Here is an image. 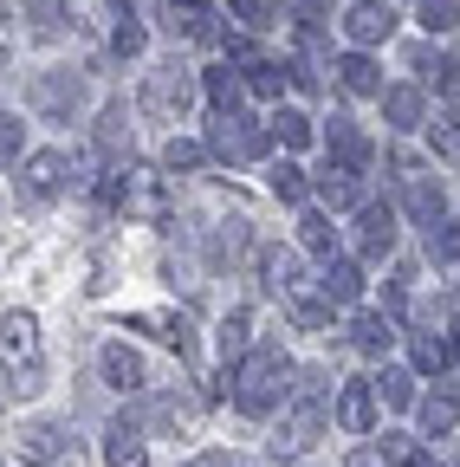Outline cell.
Returning <instances> with one entry per match:
<instances>
[{
    "mask_svg": "<svg viewBox=\"0 0 460 467\" xmlns=\"http://www.w3.org/2000/svg\"><path fill=\"white\" fill-rule=\"evenodd\" d=\"M285 377H292L285 350H279V344H253V350H247V364L234 370V402L247 409V416H272V409L285 402V389H292Z\"/></svg>",
    "mask_w": 460,
    "mask_h": 467,
    "instance_id": "obj_1",
    "label": "cell"
},
{
    "mask_svg": "<svg viewBox=\"0 0 460 467\" xmlns=\"http://www.w3.org/2000/svg\"><path fill=\"white\" fill-rule=\"evenodd\" d=\"M324 422H331V409H324V370H305L299 377V402L285 409V422H279V435L266 441L279 461H299L318 435H324Z\"/></svg>",
    "mask_w": 460,
    "mask_h": 467,
    "instance_id": "obj_2",
    "label": "cell"
},
{
    "mask_svg": "<svg viewBox=\"0 0 460 467\" xmlns=\"http://www.w3.org/2000/svg\"><path fill=\"white\" fill-rule=\"evenodd\" d=\"M0 370L14 377V389H39L46 358H39V318L33 312H7V318H0Z\"/></svg>",
    "mask_w": 460,
    "mask_h": 467,
    "instance_id": "obj_3",
    "label": "cell"
},
{
    "mask_svg": "<svg viewBox=\"0 0 460 467\" xmlns=\"http://www.w3.org/2000/svg\"><path fill=\"white\" fill-rule=\"evenodd\" d=\"M266 143H272V124H253V117H240V110H214L208 156H220V162H253V156H266Z\"/></svg>",
    "mask_w": 460,
    "mask_h": 467,
    "instance_id": "obj_4",
    "label": "cell"
},
{
    "mask_svg": "<svg viewBox=\"0 0 460 467\" xmlns=\"http://www.w3.org/2000/svg\"><path fill=\"white\" fill-rule=\"evenodd\" d=\"M395 175H402V202H409V214L422 221V227H434L441 221V182L422 169V156H409V150H395Z\"/></svg>",
    "mask_w": 460,
    "mask_h": 467,
    "instance_id": "obj_5",
    "label": "cell"
},
{
    "mask_svg": "<svg viewBox=\"0 0 460 467\" xmlns=\"http://www.w3.org/2000/svg\"><path fill=\"white\" fill-rule=\"evenodd\" d=\"M189 104H195V78L189 72H176V66L149 72V85H143V110L149 117H182Z\"/></svg>",
    "mask_w": 460,
    "mask_h": 467,
    "instance_id": "obj_6",
    "label": "cell"
},
{
    "mask_svg": "<svg viewBox=\"0 0 460 467\" xmlns=\"http://www.w3.org/2000/svg\"><path fill=\"white\" fill-rule=\"evenodd\" d=\"M124 214H143V221H162L169 214V195H162V175L156 169H124V195H118Z\"/></svg>",
    "mask_w": 460,
    "mask_h": 467,
    "instance_id": "obj_7",
    "label": "cell"
},
{
    "mask_svg": "<svg viewBox=\"0 0 460 467\" xmlns=\"http://www.w3.org/2000/svg\"><path fill=\"white\" fill-rule=\"evenodd\" d=\"M33 104H39L46 117H66V124H72V110L85 104L78 72H39V78H33Z\"/></svg>",
    "mask_w": 460,
    "mask_h": 467,
    "instance_id": "obj_8",
    "label": "cell"
},
{
    "mask_svg": "<svg viewBox=\"0 0 460 467\" xmlns=\"http://www.w3.org/2000/svg\"><path fill=\"white\" fill-rule=\"evenodd\" d=\"M97 370H104V383L118 389V396L149 389V370H143V358H137L130 344H104V350H97Z\"/></svg>",
    "mask_w": 460,
    "mask_h": 467,
    "instance_id": "obj_9",
    "label": "cell"
},
{
    "mask_svg": "<svg viewBox=\"0 0 460 467\" xmlns=\"http://www.w3.org/2000/svg\"><path fill=\"white\" fill-rule=\"evenodd\" d=\"M66 454H72L66 422H26L20 429V461L26 467H52V461H66Z\"/></svg>",
    "mask_w": 460,
    "mask_h": 467,
    "instance_id": "obj_10",
    "label": "cell"
},
{
    "mask_svg": "<svg viewBox=\"0 0 460 467\" xmlns=\"http://www.w3.org/2000/svg\"><path fill=\"white\" fill-rule=\"evenodd\" d=\"M343 33H351V46H383L395 33V7L389 0H357V7L343 14Z\"/></svg>",
    "mask_w": 460,
    "mask_h": 467,
    "instance_id": "obj_11",
    "label": "cell"
},
{
    "mask_svg": "<svg viewBox=\"0 0 460 467\" xmlns=\"http://www.w3.org/2000/svg\"><path fill=\"white\" fill-rule=\"evenodd\" d=\"M72 182V162L59 156V150H39V156H26V202H52V195H59Z\"/></svg>",
    "mask_w": 460,
    "mask_h": 467,
    "instance_id": "obj_12",
    "label": "cell"
},
{
    "mask_svg": "<svg viewBox=\"0 0 460 467\" xmlns=\"http://www.w3.org/2000/svg\"><path fill=\"white\" fill-rule=\"evenodd\" d=\"M318 195H324L331 208H363V202H370V195H363V169L331 156V162L318 169Z\"/></svg>",
    "mask_w": 460,
    "mask_h": 467,
    "instance_id": "obj_13",
    "label": "cell"
},
{
    "mask_svg": "<svg viewBox=\"0 0 460 467\" xmlns=\"http://www.w3.org/2000/svg\"><path fill=\"white\" fill-rule=\"evenodd\" d=\"M357 247H363V260H383L395 247V208L389 202H363L357 208Z\"/></svg>",
    "mask_w": 460,
    "mask_h": 467,
    "instance_id": "obj_14",
    "label": "cell"
},
{
    "mask_svg": "<svg viewBox=\"0 0 460 467\" xmlns=\"http://www.w3.org/2000/svg\"><path fill=\"white\" fill-rule=\"evenodd\" d=\"M370 422H376V383H343L337 389V429L343 435H370Z\"/></svg>",
    "mask_w": 460,
    "mask_h": 467,
    "instance_id": "obj_15",
    "label": "cell"
},
{
    "mask_svg": "<svg viewBox=\"0 0 460 467\" xmlns=\"http://www.w3.org/2000/svg\"><path fill=\"white\" fill-rule=\"evenodd\" d=\"M318 292H324V306H357L363 299V266L357 260H331L318 273Z\"/></svg>",
    "mask_w": 460,
    "mask_h": 467,
    "instance_id": "obj_16",
    "label": "cell"
},
{
    "mask_svg": "<svg viewBox=\"0 0 460 467\" xmlns=\"http://www.w3.org/2000/svg\"><path fill=\"white\" fill-rule=\"evenodd\" d=\"M331 72H337V85H343V91H351V98H383V91H389L370 52H351V58H337V66H331Z\"/></svg>",
    "mask_w": 460,
    "mask_h": 467,
    "instance_id": "obj_17",
    "label": "cell"
},
{
    "mask_svg": "<svg viewBox=\"0 0 460 467\" xmlns=\"http://www.w3.org/2000/svg\"><path fill=\"white\" fill-rule=\"evenodd\" d=\"M324 143H331V156H337V162H357V169H370V156H376V150H370V137L351 124V117H331Z\"/></svg>",
    "mask_w": 460,
    "mask_h": 467,
    "instance_id": "obj_18",
    "label": "cell"
},
{
    "mask_svg": "<svg viewBox=\"0 0 460 467\" xmlns=\"http://www.w3.org/2000/svg\"><path fill=\"white\" fill-rule=\"evenodd\" d=\"M383 117L395 130H422V91L415 85H389L383 91Z\"/></svg>",
    "mask_w": 460,
    "mask_h": 467,
    "instance_id": "obj_19",
    "label": "cell"
},
{
    "mask_svg": "<svg viewBox=\"0 0 460 467\" xmlns=\"http://www.w3.org/2000/svg\"><path fill=\"white\" fill-rule=\"evenodd\" d=\"M247 350H253V318H247V312H227V318H220V364L240 370Z\"/></svg>",
    "mask_w": 460,
    "mask_h": 467,
    "instance_id": "obj_20",
    "label": "cell"
},
{
    "mask_svg": "<svg viewBox=\"0 0 460 467\" xmlns=\"http://www.w3.org/2000/svg\"><path fill=\"white\" fill-rule=\"evenodd\" d=\"M110 46H118L124 58H137V52H143V20H137L130 0H110Z\"/></svg>",
    "mask_w": 460,
    "mask_h": 467,
    "instance_id": "obj_21",
    "label": "cell"
},
{
    "mask_svg": "<svg viewBox=\"0 0 460 467\" xmlns=\"http://www.w3.org/2000/svg\"><path fill=\"white\" fill-rule=\"evenodd\" d=\"M260 273H266L272 292H285V299H299V285H305V279H299V254H279V247L260 254Z\"/></svg>",
    "mask_w": 460,
    "mask_h": 467,
    "instance_id": "obj_22",
    "label": "cell"
},
{
    "mask_svg": "<svg viewBox=\"0 0 460 467\" xmlns=\"http://www.w3.org/2000/svg\"><path fill=\"white\" fill-rule=\"evenodd\" d=\"M422 429H428V435H454V429H460V396H454V389L422 396Z\"/></svg>",
    "mask_w": 460,
    "mask_h": 467,
    "instance_id": "obj_23",
    "label": "cell"
},
{
    "mask_svg": "<svg viewBox=\"0 0 460 467\" xmlns=\"http://www.w3.org/2000/svg\"><path fill=\"white\" fill-rule=\"evenodd\" d=\"M104 461H110V467H143V461H149V454H143V429L118 422V429L104 435Z\"/></svg>",
    "mask_w": 460,
    "mask_h": 467,
    "instance_id": "obj_24",
    "label": "cell"
},
{
    "mask_svg": "<svg viewBox=\"0 0 460 467\" xmlns=\"http://www.w3.org/2000/svg\"><path fill=\"white\" fill-rule=\"evenodd\" d=\"M389 337H395V331H389V318H383V312H357V318H351V344L363 350V358L389 350Z\"/></svg>",
    "mask_w": 460,
    "mask_h": 467,
    "instance_id": "obj_25",
    "label": "cell"
},
{
    "mask_svg": "<svg viewBox=\"0 0 460 467\" xmlns=\"http://www.w3.org/2000/svg\"><path fill=\"white\" fill-rule=\"evenodd\" d=\"M409 358H415V370H422V377H441L454 350H447V344H441L434 331H415V337H409Z\"/></svg>",
    "mask_w": 460,
    "mask_h": 467,
    "instance_id": "obj_26",
    "label": "cell"
},
{
    "mask_svg": "<svg viewBox=\"0 0 460 467\" xmlns=\"http://www.w3.org/2000/svg\"><path fill=\"white\" fill-rule=\"evenodd\" d=\"M383 467H434L415 435H383Z\"/></svg>",
    "mask_w": 460,
    "mask_h": 467,
    "instance_id": "obj_27",
    "label": "cell"
},
{
    "mask_svg": "<svg viewBox=\"0 0 460 467\" xmlns=\"http://www.w3.org/2000/svg\"><path fill=\"white\" fill-rule=\"evenodd\" d=\"M201 85H208L214 110H234V104H240V91H247V78H240V72H227V66H214V72H208Z\"/></svg>",
    "mask_w": 460,
    "mask_h": 467,
    "instance_id": "obj_28",
    "label": "cell"
},
{
    "mask_svg": "<svg viewBox=\"0 0 460 467\" xmlns=\"http://www.w3.org/2000/svg\"><path fill=\"white\" fill-rule=\"evenodd\" d=\"M20 20L33 33H59L66 26V0H20Z\"/></svg>",
    "mask_w": 460,
    "mask_h": 467,
    "instance_id": "obj_29",
    "label": "cell"
},
{
    "mask_svg": "<svg viewBox=\"0 0 460 467\" xmlns=\"http://www.w3.org/2000/svg\"><path fill=\"white\" fill-rule=\"evenodd\" d=\"M428 260H441V266H447V260H460V214H454V221L441 214V221L428 227Z\"/></svg>",
    "mask_w": 460,
    "mask_h": 467,
    "instance_id": "obj_30",
    "label": "cell"
},
{
    "mask_svg": "<svg viewBox=\"0 0 460 467\" xmlns=\"http://www.w3.org/2000/svg\"><path fill=\"white\" fill-rule=\"evenodd\" d=\"M428 137H434V156H441V162H460V104L434 117V130H428Z\"/></svg>",
    "mask_w": 460,
    "mask_h": 467,
    "instance_id": "obj_31",
    "label": "cell"
},
{
    "mask_svg": "<svg viewBox=\"0 0 460 467\" xmlns=\"http://www.w3.org/2000/svg\"><path fill=\"white\" fill-rule=\"evenodd\" d=\"M299 241H305L312 254H331V241H337V227H331V214L305 208V214H299Z\"/></svg>",
    "mask_w": 460,
    "mask_h": 467,
    "instance_id": "obj_32",
    "label": "cell"
},
{
    "mask_svg": "<svg viewBox=\"0 0 460 467\" xmlns=\"http://www.w3.org/2000/svg\"><path fill=\"white\" fill-rule=\"evenodd\" d=\"M137 325H149L169 350H189V318H176V312H143Z\"/></svg>",
    "mask_w": 460,
    "mask_h": 467,
    "instance_id": "obj_33",
    "label": "cell"
},
{
    "mask_svg": "<svg viewBox=\"0 0 460 467\" xmlns=\"http://www.w3.org/2000/svg\"><path fill=\"white\" fill-rule=\"evenodd\" d=\"M272 137H279L285 150H305V143H312V117H305V110H279V117H272Z\"/></svg>",
    "mask_w": 460,
    "mask_h": 467,
    "instance_id": "obj_34",
    "label": "cell"
},
{
    "mask_svg": "<svg viewBox=\"0 0 460 467\" xmlns=\"http://www.w3.org/2000/svg\"><path fill=\"white\" fill-rule=\"evenodd\" d=\"M97 150H104V156L130 150V117H124V110H104V117H97Z\"/></svg>",
    "mask_w": 460,
    "mask_h": 467,
    "instance_id": "obj_35",
    "label": "cell"
},
{
    "mask_svg": "<svg viewBox=\"0 0 460 467\" xmlns=\"http://www.w3.org/2000/svg\"><path fill=\"white\" fill-rule=\"evenodd\" d=\"M272 195H279V202H305V195H312L305 169H299V162H272Z\"/></svg>",
    "mask_w": 460,
    "mask_h": 467,
    "instance_id": "obj_36",
    "label": "cell"
},
{
    "mask_svg": "<svg viewBox=\"0 0 460 467\" xmlns=\"http://www.w3.org/2000/svg\"><path fill=\"white\" fill-rule=\"evenodd\" d=\"M279 85H285V66H272V58H253L247 66V91L253 98H279Z\"/></svg>",
    "mask_w": 460,
    "mask_h": 467,
    "instance_id": "obj_37",
    "label": "cell"
},
{
    "mask_svg": "<svg viewBox=\"0 0 460 467\" xmlns=\"http://www.w3.org/2000/svg\"><path fill=\"white\" fill-rule=\"evenodd\" d=\"M227 7L240 14V26H247V33H266V26H279V14H272V0H227Z\"/></svg>",
    "mask_w": 460,
    "mask_h": 467,
    "instance_id": "obj_38",
    "label": "cell"
},
{
    "mask_svg": "<svg viewBox=\"0 0 460 467\" xmlns=\"http://www.w3.org/2000/svg\"><path fill=\"white\" fill-rule=\"evenodd\" d=\"M415 66H422V72H428V78H434L447 98H460V58H428V52H422Z\"/></svg>",
    "mask_w": 460,
    "mask_h": 467,
    "instance_id": "obj_39",
    "label": "cell"
},
{
    "mask_svg": "<svg viewBox=\"0 0 460 467\" xmlns=\"http://www.w3.org/2000/svg\"><path fill=\"white\" fill-rule=\"evenodd\" d=\"M422 26L428 33H454L460 26V0H422Z\"/></svg>",
    "mask_w": 460,
    "mask_h": 467,
    "instance_id": "obj_40",
    "label": "cell"
},
{
    "mask_svg": "<svg viewBox=\"0 0 460 467\" xmlns=\"http://www.w3.org/2000/svg\"><path fill=\"white\" fill-rule=\"evenodd\" d=\"M376 389H383V402H395V409H409V402H415V377H409V370H383Z\"/></svg>",
    "mask_w": 460,
    "mask_h": 467,
    "instance_id": "obj_41",
    "label": "cell"
},
{
    "mask_svg": "<svg viewBox=\"0 0 460 467\" xmlns=\"http://www.w3.org/2000/svg\"><path fill=\"white\" fill-rule=\"evenodd\" d=\"M292 325L324 331V325H331V306H324V299H292Z\"/></svg>",
    "mask_w": 460,
    "mask_h": 467,
    "instance_id": "obj_42",
    "label": "cell"
},
{
    "mask_svg": "<svg viewBox=\"0 0 460 467\" xmlns=\"http://www.w3.org/2000/svg\"><path fill=\"white\" fill-rule=\"evenodd\" d=\"M189 416H195V409H189V402H176V396H162V402L149 409V422H162V429H189Z\"/></svg>",
    "mask_w": 460,
    "mask_h": 467,
    "instance_id": "obj_43",
    "label": "cell"
},
{
    "mask_svg": "<svg viewBox=\"0 0 460 467\" xmlns=\"http://www.w3.org/2000/svg\"><path fill=\"white\" fill-rule=\"evenodd\" d=\"M201 162H208V143H189V137L169 143V169H201Z\"/></svg>",
    "mask_w": 460,
    "mask_h": 467,
    "instance_id": "obj_44",
    "label": "cell"
},
{
    "mask_svg": "<svg viewBox=\"0 0 460 467\" xmlns=\"http://www.w3.org/2000/svg\"><path fill=\"white\" fill-rule=\"evenodd\" d=\"M0 162H20V117L0 110Z\"/></svg>",
    "mask_w": 460,
    "mask_h": 467,
    "instance_id": "obj_45",
    "label": "cell"
},
{
    "mask_svg": "<svg viewBox=\"0 0 460 467\" xmlns=\"http://www.w3.org/2000/svg\"><path fill=\"white\" fill-rule=\"evenodd\" d=\"M189 467H227V454H201V461H189Z\"/></svg>",
    "mask_w": 460,
    "mask_h": 467,
    "instance_id": "obj_46",
    "label": "cell"
},
{
    "mask_svg": "<svg viewBox=\"0 0 460 467\" xmlns=\"http://www.w3.org/2000/svg\"><path fill=\"white\" fill-rule=\"evenodd\" d=\"M447 350H454V358H460V325H454V337H447Z\"/></svg>",
    "mask_w": 460,
    "mask_h": 467,
    "instance_id": "obj_47",
    "label": "cell"
},
{
    "mask_svg": "<svg viewBox=\"0 0 460 467\" xmlns=\"http://www.w3.org/2000/svg\"><path fill=\"white\" fill-rule=\"evenodd\" d=\"M351 467H376V461H363V454H357V461H351Z\"/></svg>",
    "mask_w": 460,
    "mask_h": 467,
    "instance_id": "obj_48",
    "label": "cell"
}]
</instances>
